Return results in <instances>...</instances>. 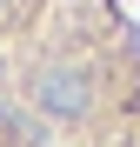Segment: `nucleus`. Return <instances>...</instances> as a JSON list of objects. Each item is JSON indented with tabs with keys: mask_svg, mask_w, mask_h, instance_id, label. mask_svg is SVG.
Masks as SVG:
<instances>
[{
	"mask_svg": "<svg viewBox=\"0 0 140 147\" xmlns=\"http://www.w3.org/2000/svg\"><path fill=\"white\" fill-rule=\"evenodd\" d=\"M33 100H40V114L74 120V114H87V100H93V80H87L80 67H40V74H33Z\"/></svg>",
	"mask_w": 140,
	"mask_h": 147,
	"instance_id": "1",
	"label": "nucleus"
},
{
	"mask_svg": "<svg viewBox=\"0 0 140 147\" xmlns=\"http://www.w3.org/2000/svg\"><path fill=\"white\" fill-rule=\"evenodd\" d=\"M0 7H7V0H0Z\"/></svg>",
	"mask_w": 140,
	"mask_h": 147,
	"instance_id": "2",
	"label": "nucleus"
}]
</instances>
